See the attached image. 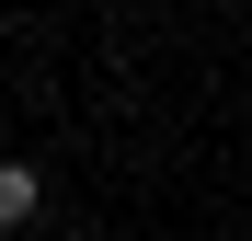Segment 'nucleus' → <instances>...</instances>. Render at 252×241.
<instances>
[{"label": "nucleus", "instance_id": "nucleus-1", "mask_svg": "<svg viewBox=\"0 0 252 241\" xmlns=\"http://www.w3.org/2000/svg\"><path fill=\"white\" fill-rule=\"evenodd\" d=\"M34 195H46V184H34L23 161H0V230H12V218H34Z\"/></svg>", "mask_w": 252, "mask_h": 241}]
</instances>
